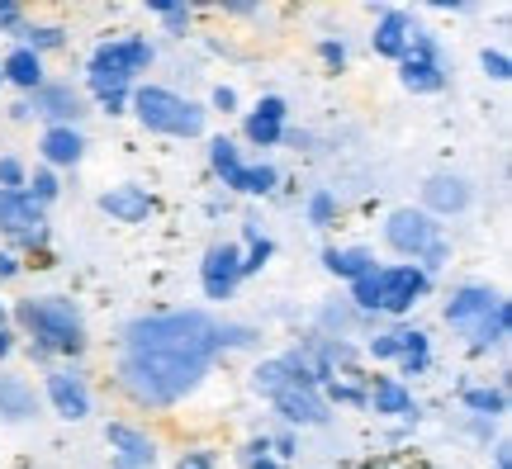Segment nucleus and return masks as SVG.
<instances>
[{"instance_id": "1", "label": "nucleus", "mask_w": 512, "mask_h": 469, "mask_svg": "<svg viewBox=\"0 0 512 469\" xmlns=\"http://www.w3.org/2000/svg\"><path fill=\"white\" fill-rule=\"evenodd\" d=\"M256 337V327L219 323L200 308L133 318L119 337V389L143 408H171L200 389L228 346H252Z\"/></svg>"}, {"instance_id": "2", "label": "nucleus", "mask_w": 512, "mask_h": 469, "mask_svg": "<svg viewBox=\"0 0 512 469\" xmlns=\"http://www.w3.org/2000/svg\"><path fill=\"white\" fill-rule=\"evenodd\" d=\"M15 323L34 337V356H81L86 351V318L72 299L62 294H38V299H19Z\"/></svg>"}, {"instance_id": "3", "label": "nucleus", "mask_w": 512, "mask_h": 469, "mask_svg": "<svg viewBox=\"0 0 512 469\" xmlns=\"http://www.w3.org/2000/svg\"><path fill=\"white\" fill-rule=\"evenodd\" d=\"M384 242H389L399 256L422 261V266H418L422 275L441 271V266H446V256H451L446 237H441V223H437V218H427L422 209H394V214H389V223H384Z\"/></svg>"}, {"instance_id": "4", "label": "nucleus", "mask_w": 512, "mask_h": 469, "mask_svg": "<svg viewBox=\"0 0 512 469\" xmlns=\"http://www.w3.org/2000/svg\"><path fill=\"white\" fill-rule=\"evenodd\" d=\"M133 114H138L143 128L166 133V138H200L204 133V105L181 100V95L166 91V86H138L133 91Z\"/></svg>"}, {"instance_id": "5", "label": "nucleus", "mask_w": 512, "mask_h": 469, "mask_svg": "<svg viewBox=\"0 0 512 469\" xmlns=\"http://www.w3.org/2000/svg\"><path fill=\"white\" fill-rule=\"evenodd\" d=\"M152 62V48L147 38H114V43H100L86 62V81H91L95 95H114V91H128L133 76L143 72Z\"/></svg>"}, {"instance_id": "6", "label": "nucleus", "mask_w": 512, "mask_h": 469, "mask_svg": "<svg viewBox=\"0 0 512 469\" xmlns=\"http://www.w3.org/2000/svg\"><path fill=\"white\" fill-rule=\"evenodd\" d=\"M399 81L413 95H432L446 86V57H441V43L432 34H422V29L408 34V53H403V62H399Z\"/></svg>"}, {"instance_id": "7", "label": "nucleus", "mask_w": 512, "mask_h": 469, "mask_svg": "<svg viewBox=\"0 0 512 469\" xmlns=\"http://www.w3.org/2000/svg\"><path fill=\"white\" fill-rule=\"evenodd\" d=\"M0 233L29 252L48 247V223H43V209L29 199V190H0Z\"/></svg>"}, {"instance_id": "8", "label": "nucleus", "mask_w": 512, "mask_h": 469, "mask_svg": "<svg viewBox=\"0 0 512 469\" xmlns=\"http://www.w3.org/2000/svg\"><path fill=\"white\" fill-rule=\"evenodd\" d=\"M15 119H48V128H72V119H81V95L72 86H38L24 105H15Z\"/></svg>"}, {"instance_id": "9", "label": "nucleus", "mask_w": 512, "mask_h": 469, "mask_svg": "<svg viewBox=\"0 0 512 469\" xmlns=\"http://www.w3.org/2000/svg\"><path fill=\"white\" fill-rule=\"evenodd\" d=\"M200 285L209 299H233L242 285V247L233 242H214L209 252H204V266H200Z\"/></svg>"}, {"instance_id": "10", "label": "nucleus", "mask_w": 512, "mask_h": 469, "mask_svg": "<svg viewBox=\"0 0 512 469\" xmlns=\"http://www.w3.org/2000/svg\"><path fill=\"white\" fill-rule=\"evenodd\" d=\"M271 398L285 422H299V427H323V422H328V398L318 394L313 379H290V384H280Z\"/></svg>"}, {"instance_id": "11", "label": "nucleus", "mask_w": 512, "mask_h": 469, "mask_svg": "<svg viewBox=\"0 0 512 469\" xmlns=\"http://www.w3.org/2000/svg\"><path fill=\"white\" fill-rule=\"evenodd\" d=\"M432 289V275L418 266H380V313H408Z\"/></svg>"}, {"instance_id": "12", "label": "nucleus", "mask_w": 512, "mask_h": 469, "mask_svg": "<svg viewBox=\"0 0 512 469\" xmlns=\"http://www.w3.org/2000/svg\"><path fill=\"white\" fill-rule=\"evenodd\" d=\"M105 441L114 451V469H152L157 465V441L128 422H110L105 427Z\"/></svg>"}, {"instance_id": "13", "label": "nucleus", "mask_w": 512, "mask_h": 469, "mask_svg": "<svg viewBox=\"0 0 512 469\" xmlns=\"http://www.w3.org/2000/svg\"><path fill=\"white\" fill-rule=\"evenodd\" d=\"M48 403H53L57 417H67V422L91 417V389H86V379L72 375V370H53V375H48Z\"/></svg>"}, {"instance_id": "14", "label": "nucleus", "mask_w": 512, "mask_h": 469, "mask_svg": "<svg viewBox=\"0 0 512 469\" xmlns=\"http://www.w3.org/2000/svg\"><path fill=\"white\" fill-rule=\"evenodd\" d=\"M498 304V294L494 289H484V285H465L451 294V304H446V323L460 327V332H470V327H479L489 313H494Z\"/></svg>"}, {"instance_id": "15", "label": "nucleus", "mask_w": 512, "mask_h": 469, "mask_svg": "<svg viewBox=\"0 0 512 469\" xmlns=\"http://www.w3.org/2000/svg\"><path fill=\"white\" fill-rule=\"evenodd\" d=\"M100 214H110L114 223H147L157 214V199L147 195L143 185H119V190L100 195Z\"/></svg>"}, {"instance_id": "16", "label": "nucleus", "mask_w": 512, "mask_h": 469, "mask_svg": "<svg viewBox=\"0 0 512 469\" xmlns=\"http://www.w3.org/2000/svg\"><path fill=\"white\" fill-rule=\"evenodd\" d=\"M285 114H290V105L280 100V95H266L261 105L247 114V124H242V133H247V143L256 147H275L280 138H285Z\"/></svg>"}, {"instance_id": "17", "label": "nucleus", "mask_w": 512, "mask_h": 469, "mask_svg": "<svg viewBox=\"0 0 512 469\" xmlns=\"http://www.w3.org/2000/svg\"><path fill=\"white\" fill-rule=\"evenodd\" d=\"M422 199H427V209L422 214H460V209H470V185L460 181V176H432V181L422 185Z\"/></svg>"}, {"instance_id": "18", "label": "nucleus", "mask_w": 512, "mask_h": 469, "mask_svg": "<svg viewBox=\"0 0 512 469\" xmlns=\"http://www.w3.org/2000/svg\"><path fill=\"white\" fill-rule=\"evenodd\" d=\"M408 34H413V24H408L403 10H380V24H375V53L403 62V53H408Z\"/></svg>"}, {"instance_id": "19", "label": "nucleus", "mask_w": 512, "mask_h": 469, "mask_svg": "<svg viewBox=\"0 0 512 469\" xmlns=\"http://www.w3.org/2000/svg\"><path fill=\"white\" fill-rule=\"evenodd\" d=\"M508 332H512V308H508V299H498L494 313H489V318H484L479 327H470L465 337H470V351H475V356H484L489 346H503V342H508Z\"/></svg>"}, {"instance_id": "20", "label": "nucleus", "mask_w": 512, "mask_h": 469, "mask_svg": "<svg viewBox=\"0 0 512 469\" xmlns=\"http://www.w3.org/2000/svg\"><path fill=\"white\" fill-rule=\"evenodd\" d=\"M38 147H43V162H53V166H76L86 157V138L76 128H48Z\"/></svg>"}, {"instance_id": "21", "label": "nucleus", "mask_w": 512, "mask_h": 469, "mask_svg": "<svg viewBox=\"0 0 512 469\" xmlns=\"http://www.w3.org/2000/svg\"><path fill=\"white\" fill-rule=\"evenodd\" d=\"M366 403H375V413H384V417H413V394L389 375H375Z\"/></svg>"}, {"instance_id": "22", "label": "nucleus", "mask_w": 512, "mask_h": 469, "mask_svg": "<svg viewBox=\"0 0 512 469\" xmlns=\"http://www.w3.org/2000/svg\"><path fill=\"white\" fill-rule=\"evenodd\" d=\"M0 81H15L19 91H29L34 95L38 86H43V62H38L29 48H15V53L0 62Z\"/></svg>"}, {"instance_id": "23", "label": "nucleus", "mask_w": 512, "mask_h": 469, "mask_svg": "<svg viewBox=\"0 0 512 469\" xmlns=\"http://www.w3.org/2000/svg\"><path fill=\"white\" fill-rule=\"evenodd\" d=\"M0 417H5V422L34 417V389L19 375H0Z\"/></svg>"}, {"instance_id": "24", "label": "nucleus", "mask_w": 512, "mask_h": 469, "mask_svg": "<svg viewBox=\"0 0 512 469\" xmlns=\"http://www.w3.org/2000/svg\"><path fill=\"white\" fill-rule=\"evenodd\" d=\"M323 266H328L332 275H342V280H361V275L375 271V256H370L366 247H328V252H323Z\"/></svg>"}, {"instance_id": "25", "label": "nucleus", "mask_w": 512, "mask_h": 469, "mask_svg": "<svg viewBox=\"0 0 512 469\" xmlns=\"http://www.w3.org/2000/svg\"><path fill=\"white\" fill-rule=\"evenodd\" d=\"M209 166H214V176H219L228 190H242V176H247V166H242L238 147L228 143V138H214V143H209Z\"/></svg>"}, {"instance_id": "26", "label": "nucleus", "mask_w": 512, "mask_h": 469, "mask_svg": "<svg viewBox=\"0 0 512 469\" xmlns=\"http://www.w3.org/2000/svg\"><path fill=\"white\" fill-rule=\"evenodd\" d=\"M399 365H403V375H422V370L432 365L427 332H418V327H399Z\"/></svg>"}, {"instance_id": "27", "label": "nucleus", "mask_w": 512, "mask_h": 469, "mask_svg": "<svg viewBox=\"0 0 512 469\" xmlns=\"http://www.w3.org/2000/svg\"><path fill=\"white\" fill-rule=\"evenodd\" d=\"M19 38H24V48L38 57V53L62 48V43H67V29H57V24H34V29H29V24H19Z\"/></svg>"}, {"instance_id": "28", "label": "nucleus", "mask_w": 512, "mask_h": 469, "mask_svg": "<svg viewBox=\"0 0 512 469\" xmlns=\"http://www.w3.org/2000/svg\"><path fill=\"white\" fill-rule=\"evenodd\" d=\"M465 408L470 413H479V417H503L508 413V394L503 389H465Z\"/></svg>"}, {"instance_id": "29", "label": "nucleus", "mask_w": 512, "mask_h": 469, "mask_svg": "<svg viewBox=\"0 0 512 469\" xmlns=\"http://www.w3.org/2000/svg\"><path fill=\"white\" fill-rule=\"evenodd\" d=\"M351 299H356L361 313H380V266L370 275H361V280H351Z\"/></svg>"}, {"instance_id": "30", "label": "nucleus", "mask_w": 512, "mask_h": 469, "mask_svg": "<svg viewBox=\"0 0 512 469\" xmlns=\"http://www.w3.org/2000/svg\"><path fill=\"white\" fill-rule=\"evenodd\" d=\"M24 185H29V199H34L38 209H43V204H53L57 190H62V185H57V176L48 171V166H38V171H34V176H29Z\"/></svg>"}, {"instance_id": "31", "label": "nucleus", "mask_w": 512, "mask_h": 469, "mask_svg": "<svg viewBox=\"0 0 512 469\" xmlns=\"http://www.w3.org/2000/svg\"><path fill=\"white\" fill-rule=\"evenodd\" d=\"M275 181H280V171H275V166H247V176H242V195H271Z\"/></svg>"}, {"instance_id": "32", "label": "nucleus", "mask_w": 512, "mask_h": 469, "mask_svg": "<svg viewBox=\"0 0 512 469\" xmlns=\"http://www.w3.org/2000/svg\"><path fill=\"white\" fill-rule=\"evenodd\" d=\"M332 218H337V199H332L328 190H313V199H309V223H313V228H328Z\"/></svg>"}, {"instance_id": "33", "label": "nucleus", "mask_w": 512, "mask_h": 469, "mask_svg": "<svg viewBox=\"0 0 512 469\" xmlns=\"http://www.w3.org/2000/svg\"><path fill=\"white\" fill-rule=\"evenodd\" d=\"M152 15H162L171 24V34H185L190 24V5H166V0H152Z\"/></svg>"}, {"instance_id": "34", "label": "nucleus", "mask_w": 512, "mask_h": 469, "mask_svg": "<svg viewBox=\"0 0 512 469\" xmlns=\"http://www.w3.org/2000/svg\"><path fill=\"white\" fill-rule=\"evenodd\" d=\"M271 252H275V242H266V237H252V252L242 256V275H256L266 261H271Z\"/></svg>"}, {"instance_id": "35", "label": "nucleus", "mask_w": 512, "mask_h": 469, "mask_svg": "<svg viewBox=\"0 0 512 469\" xmlns=\"http://www.w3.org/2000/svg\"><path fill=\"white\" fill-rule=\"evenodd\" d=\"M24 162L19 157H0V190H24Z\"/></svg>"}, {"instance_id": "36", "label": "nucleus", "mask_w": 512, "mask_h": 469, "mask_svg": "<svg viewBox=\"0 0 512 469\" xmlns=\"http://www.w3.org/2000/svg\"><path fill=\"white\" fill-rule=\"evenodd\" d=\"M370 356H375V361H399V327L380 332V337L370 342Z\"/></svg>"}, {"instance_id": "37", "label": "nucleus", "mask_w": 512, "mask_h": 469, "mask_svg": "<svg viewBox=\"0 0 512 469\" xmlns=\"http://www.w3.org/2000/svg\"><path fill=\"white\" fill-rule=\"evenodd\" d=\"M479 62H484V72L494 76V81H508V76H512V62H508V53H498V48H494V53L484 48V57H479Z\"/></svg>"}, {"instance_id": "38", "label": "nucleus", "mask_w": 512, "mask_h": 469, "mask_svg": "<svg viewBox=\"0 0 512 469\" xmlns=\"http://www.w3.org/2000/svg\"><path fill=\"white\" fill-rule=\"evenodd\" d=\"M328 398L332 403H356V408L366 403V394H361V389H351V384H342V379H328Z\"/></svg>"}, {"instance_id": "39", "label": "nucleus", "mask_w": 512, "mask_h": 469, "mask_svg": "<svg viewBox=\"0 0 512 469\" xmlns=\"http://www.w3.org/2000/svg\"><path fill=\"white\" fill-rule=\"evenodd\" d=\"M318 53H323V62H328L332 72H342V67H347V48H342V43H323V48H318Z\"/></svg>"}, {"instance_id": "40", "label": "nucleus", "mask_w": 512, "mask_h": 469, "mask_svg": "<svg viewBox=\"0 0 512 469\" xmlns=\"http://www.w3.org/2000/svg\"><path fill=\"white\" fill-rule=\"evenodd\" d=\"M19 24H24V10H19L15 0H0V29H15L19 34Z\"/></svg>"}, {"instance_id": "41", "label": "nucleus", "mask_w": 512, "mask_h": 469, "mask_svg": "<svg viewBox=\"0 0 512 469\" xmlns=\"http://www.w3.org/2000/svg\"><path fill=\"white\" fill-rule=\"evenodd\" d=\"M176 469H214V451H185Z\"/></svg>"}, {"instance_id": "42", "label": "nucleus", "mask_w": 512, "mask_h": 469, "mask_svg": "<svg viewBox=\"0 0 512 469\" xmlns=\"http://www.w3.org/2000/svg\"><path fill=\"white\" fill-rule=\"evenodd\" d=\"M233 105H238V91H233V86H219V91H214V109H223V114H228Z\"/></svg>"}, {"instance_id": "43", "label": "nucleus", "mask_w": 512, "mask_h": 469, "mask_svg": "<svg viewBox=\"0 0 512 469\" xmlns=\"http://www.w3.org/2000/svg\"><path fill=\"white\" fill-rule=\"evenodd\" d=\"M100 105L110 109V114H124V105H128V91H114V95H100Z\"/></svg>"}, {"instance_id": "44", "label": "nucleus", "mask_w": 512, "mask_h": 469, "mask_svg": "<svg viewBox=\"0 0 512 469\" xmlns=\"http://www.w3.org/2000/svg\"><path fill=\"white\" fill-rule=\"evenodd\" d=\"M19 275V261L10 252H0V280H15Z\"/></svg>"}, {"instance_id": "45", "label": "nucleus", "mask_w": 512, "mask_h": 469, "mask_svg": "<svg viewBox=\"0 0 512 469\" xmlns=\"http://www.w3.org/2000/svg\"><path fill=\"white\" fill-rule=\"evenodd\" d=\"M10 351H15V337H10V332H5V327H0V361H5V356H10Z\"/></svg>"}, {"instance_id": "46", "label": "nucleus", "mask_w": 512, "mask_h": 469, "mask_svg": "<svg viewBox=\"0 0 512 469\" xmlns=\"http://www.w3.org/2000/svg\"><path fill=\"white\" fill-rule=\"evenodd\" d=\"M498 469H512V460H508V446H498Z\"/></svg>"}, {"instance_id": "47", "label": "nucleus", "mask_w": 512, "mask_h": 469, "mask_svg": "<svg viewBox=\"0 0 512 469\" xmlns=\"http://www.w3.org/2000/svg\"><path fill=\"white\" fill-rule=\"evenodd\" d=\"M252 469H280V465H275V460H256Z\"/></svg>"}]
</instances>
